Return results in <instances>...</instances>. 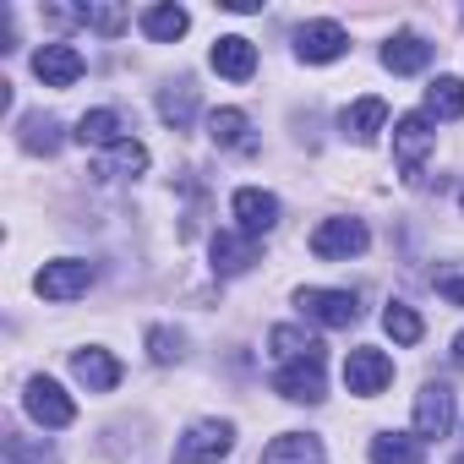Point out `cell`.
Segmentation results:
<instances>
[{
    "instance_id": "obj_24",
    "label": "cell",
    "mask_w": 464,
    "mask_h": 464,
    "mask_svg": "<svg viewBox=\"0 0 464 464\" xmlns=\"http://www.w3.org/2000/svg\"><path fill=\"white\" fill-rule=\"evenodd\" d=\"M382 334L393 339V344H420V334H426V323L404 306V301H393L388 312H382Z\"/></svg>"
},
{
    "instance_id": "obj_9",
    "label": "cell",
    "mask_w": 464,
    "mask_h": 464,
    "mask_svg": "<svg viewBox=\"0 0 464 464\" xmlns=\"http://www.w3.org/2000/svg\"><path fill=\"white\" fill-rule=\"evenodd\" d=\"M229 213H236V224H241V236H268V229L279 224V197L274 191H263V186H241L236 197H229Z\"/></svg>"
},
{
    "instance_id": "obj_16",
    "label": "cell",
    "mask_w": 464,
    "mask_h": 464,
    "mask_svg": "<svg viewBox=\"0 0 464 464\" xmlns=\"http://www.w3.org/2000/svg\"><path fill=\"white\" fill-rule=\"evenodd\" d=\"M426 61H431V44H426L420 34H410V28L382 44V66H388L393 77H415V72H426Z\"/></svg>"
},
{
    "instance_id": "obj_23",
    "label": "cell",
    "mask_w": 464,
    "mask_h": 464,
    "mask_svg": "<svg viewBox=\"0 0 464 464\" xmlns=\"http://www.w3.org/2000/svg\"><path fill=\"white\" fill-rule=\"evenodd\" d=\"M372 464H420V437L377 431V437H372Z\"/></svg>"
},
{
    "instance_id": "obj_35",
    "label": "cell",
    "mask_w": 464,
    "mask_h": 464,
    "mask_svg": "<svg viewBox=\"0 0 464 464\" xmlns=\"http://www.w3.org/2000/svg\"><path fill=\"white\" fill-rule=\"evenodd\" d=\"M453 464H464V459H453Z\"/></svg>"
},
{
    "instance_id": "obj_31",
    "label": "cell",
    "mask_w": 464,
    "mask_h": 464,
    "mask_svg": "<svg viewBox=\"0 0 464 464\" xmlns=\"http://www.w3.org/2000/svg\"><path fill=\"white\" fill-rule=\"evenodd\" d=\"M437 295L453 301V306H464V279H459V274H442V279H437Z\"/></svg>"
},
{
    "instance_id": "obj_5",
    "label": "cell",
    "mask_w": 464,
    "mask_h": 464,
    "mask_svg": "<svg viewBox=\"0 0 464 464\" xmlns=\"http://www.w3.org/2000/svg\"><path fill=\"white\" fill-rule=\"evenodd\" d=\"M431 142H437V131H431V121H426V115H399V126H393V159H399L404 180H415V175H420V164H426Z\"/></svg>"
},
{
    "instance_id": "obj_19",
    "label": "cell",
    "mask_w": 464,
    "mask_h": 464,
    "mask_svg": "<svg viewBox=\"0 0 464 464\" xmlns=\"http://www.w3.org/2000/svg\"><path fill=\"white\" fill-rule=\"evenodd\" d=\"M268 350L279 355V366H290V361H323V344H317L306 328H295V323H279V328L268 334Z\"/></svg>"
},
{
    "instance_id": "obj_10",
    "label": "cell",
    "mask_w": 464,
    "mask_h": 464,
    "mask_svg": "<svg viewBox=\"0 0 464 464\" xmlns=\"http://www.w3.org/2000/svg\"><path fill=\"white\" fill-rule=\"evenodd\" d=\"M252 263H263V241L241 236V229H218V236H213V274L218 279H236Z\"/></svg>"
},
{
    "instance_id": "obj_11",
    "label": "cell",
    "mask_w": 464,
    "mask_h": 464,
    "mask_svg": "<svg viewBox=\"0 0 464 464\" xmlns=\"http://www.w3.org/2000/svg\"><path fill=\"white\" fill-rule=\"evenodd\" d=\"M295 306H301L312 323H323V328H350V323L361 317V306H355L350 290H301Z\"/></svg>"
},
{
    "instance_id": "obj_29",
    "label": "cell",
    "mask_w": 464,
    "mask_h": 464,
    "mask_svg": "<svg viewBox=\"0 0 464 464\" xmlns=\"http://www.w3.org/2000/svg\"><path fill=\"white\" fill-rule=\"evenodd\" d=\"M148 355H153L159 366L180 361V334H175V328H148Z\"/></svg>"
},
{
    "instance_id": "obj_14",
    "label": "cell",
    "mask_w": 464,
    "mask_h": 464,
    "mask_svg": "<svg viewBox=\"0 0 464 464\" xmlns=\"http://www.w3.org/2000/svg\"><path fill=\"white\" fill-rule=\"evenodd\" d=\"M213 72L218 77H229V82H246L252 72H257V44L252 39H241V34H224L218 44H213Z\"/></svg>"
},
{
    "instance_id": "obj_34",
    "label": "cell",
    "mask_w": 464,
    "mask_h": 464,
    "mask_svg": "<svg viewBox=\"0 0 464 464\" xmlns=\"http://www.w3.org/2000/svg\"><path fill=\"white\" fill-rule=\"evenodd\" d=\"M459 202H464V186H459Z\"/></svg>"
},
{
    "instance_id": "obj_27",
    "label": "cell",
    "mask_w": 464,
    "mask_h": 464,
    "mask_svg": "<svg viewBox=\"0 0 464 464\" xmlns=\"http://www.w3.org/2000/svg\"><path fill=\"white\" fill-rule=\"evenodd\" d=\"M23 148H28V153H55V148H61V121L28 115V121H23Z\"/></svg>"
},
{
    "instance_id": "obj_13",
    "label": "cell",
    "mask_w": 464,
    "mask_h": 464,
    "mask_svg": "<svg viewBox=\"0 0 464 464\" xmlns=\"http://www.w3.org/2000/svg\"><path fill=\"white\" fill-rule=\"evenodd\" d=\"M274 393L295 399V404H317L323 399V361H290L274 372Z\"/></svg>"
},
{
    "instance_id": "obj_21",
    "label": "cell",
    "mask_w": 464,
    "mask_h": 464,
    "mask_svg": "<svg viewBox=\"0 0 464 464\" xmlns=\"http://www.w3.org/2000/svg\"><path fill=\"white\" fill-rule=\"evenodd\" d=\"M464 115V77H437L426 88V121H459Z\"/></svg>"
},
{
    "instance_id": "obj_1",
    "label": "cell",
    "mask_w": 464,
    "mask_h": 464,
    "mask_svg": "<svg viewBox=\"0 0 464 464\" xmlns=\"http://www.w3.org/2000/svg\"><path fill=\"white\" fill-rule=\"evenodd\" d=\"M366 246H372V236H366L361 218H323V224L312 229V257H323V263L361 257Z\"/></svg>"
},
{
    "instance_id": "obj_33",
    "label": "cell",
    "mask_w": 464,
    "mask_h": 464,
    "mask_svg": "<svg viewBox=\"0 0 464 464\" xmlns=\"http://www.w3.org/2000/svg\"><path fill=\"white\" fill-rule=\"evenodd\" d=\"M453 366H459V372H464V334H459V339H453Z\"/></svg>"
},
{
    "instance_id": "obj_2",
    "label": "cell",
    "mask_w": 464,
    "mask_h": 464,
    "mask_svg": "<svg viewBox=\"0 0 464 464\" xmlns=\"http://www.w3.org/2000/svg\"><path fill=\"white\" fill-rule=\"evenodd\" d=\"M229 448H236V426L229 420H197L175 442V464H218Z\"/></svg>"
},
{
    "instance_id": "obj_7",
    "label": "cell",
    "mask_w": 464,
    "mask_h": 464,
    "mask_svg": "<svg viewBox=\"0 0 464 464\" xmlns=\"http://www.w3.org/2000/svg\"><path fill=\"white\" fill-rule=\"evenodd\" d=\"M23 404H28V415H34L39 426H50V431H61V426H72V420H77L72 393H66L61 382H50V377H34V382H28V393H23Z\"/></svg>"
},
{
    "instance_id": "obj_4",
    "label": "cell",
    "mask_w": 464,
    "mask_h": 464,
    "mask_svg": "<svg viewBox=\"0 0 464 464\" xmlns=\"http://www.w3.org/2000/svg\"><path fill=\"white\" fill-rule=\"evenodd\" d=\"M344 50H350V34H344L334 17L301 23V34H295V55H301L306 66H328V61H339Z\"/></svg>"
},
{
    "instance_id": "obj_30",
    "label": "cell",
    "mask_w": 464,
    "mask_h": 464,
    "mask_svg": "<svg viewBox=\"0 0 464 464\" xmlns=\"http://www.w3.org/2000/svg\"><path fill=\"white\" fill-rule=\"evenodd\" d=\"M82 23L99 28V34H121L126 28V12L121 6H82Z\"/></svg>"
},
{
    "instance_id": "obj_25",
    "label": "cell",
    "mask_w": 464,
    "mask_h": 464,
    "mask_svg": "<svg viewBox=\"0 0 464 464\" xmlns=\"http://www.w3.org/2000/svg\"><path fill=\"white\" fill-rule=\"evenodd\" d=\"M208 137L218 148H246V115L241 110H213L208 115Z\"/></svg>"
},
{
    "instance_id": "obj_18",
    "label": "cell",
    "mask_w": 464,
    "mask_h": 464,
    "mask_svg": "<svg viewBox=\"0 0 464 464\" xmlns=\"http://www.w3.org/2000/svg\"><path fill=\"white\" fill-rule=\"evenodd\" d=\"M263 464H328V453L312 431H285L263 448Z\"/></svg>"
},
{
    "instance_id": "obj_22",
    "label": "cell",
    "mask_w": 464,
    "mask_h": 464,
    "mask_svg": "<svg viewBox=\"0 0 464 464\" xmlns=\"http://www.w3.org/2000/svg\"><path fill=\"white\" fill-rule=\"evenodd\" d=\"M137 23H142V34H148L153 44H175V39H180V34L191 28V17H186L180 6H148V12H142Z\"/></svg>"
},
{
    "instance_id": "obj_3",
    "label": "cell",
    "mask_w": 464,
    "mask_h": 464,
    "mask_svg": "<svg viewBox=\"0 0 464 464\" xmlns=\"http://www.w3.org/2000/svg\"><path fill=\"white\" fill-rule=\"evenodd\" d=\"M88 285H93V268H88L82 257H55V263H44L39 279H34V290H39L44 301H77V295H88Z\"/></svg>"
},
{
    "instance_id": "obj_15",
    "label": "cell",
    "mask_w": 464,
    "mask_h": 464,
    "mask_svg": "<svg viewBox=\"0 0 464 464\" xmlns=\"http://www.w3.org/2000/svg\"><path fill=\"white\" fill-rule=\"evenodd\" d=\"M126 131H131V126H126V115H121V110H88V115L77 121V131H72V137H77L82 148H121V142H131Z\"/></svg>"
},
{
    "instance_id": "obj_28",
    "label": "cell",
    "mask_w": 464,
    "mask_h": 464,
    "mask_svg": "<svg viewBox=\"0 0 464 464\" xmlns=\"http://www.w3.org/2000/svg\"><path fill=\"white\" fill-rule=\"evenodd\" d=\"M142 169H148V148L142 142H121V148H110L99 175H142Z\"/></svg>"
},
{
    "instance_id": "obj_32",
    "label": "cell",
    "mask_w": 464,
    "mask_h": 464,
    "mask_svg": "<svg viewBox=\"0 0 464 464\" xmlns=\"http://www.w3.org/2000/svg\"><path fill=\"white\" fill-rule=\"evenodd\" d=\"M224 12H241L246 17V12H263V0H224Z\"/></svg>"
},
{
    "instance_id": "obj_12",
    "label": "cell",
    "mask_w": 464,
    "mask_h": 464,
    "mask_svg": "<svg viewBox=\"0 0 464 464\" xmlns=\"http://www.w3.org/2000/svg\"><path fill=\"white\" fill-rule=\"evenodd\" d=\"M34 77H39L44 88H72V82L82 77V55H77V44H44V50L34 55Z\"/></svg>"
},
{
    "instance_id": "obj_8",
    "label": "cell",
    "mask_w": 464,
    "mask_h": 464,
    "mask_svg": "<svg viewBox=\"0 0 464 464\" xmlns=\"http://www.w3.org/2000/svg\"><path fill=\"white\" fill-rule=\"evenodd\" d=\"M453 431V388L448 382H426L415 393V437L420 442H437Z\"/></svg>"
},
{
    "instance_id": "obj_20",
    "label": "cell",
    "mask_w": 464,
    "mask_h": 464,
    "mask_svg": "<svg viewBox=\"0 0 464 464\" xmlns=\"http://www.w3.org/2000/svg\"><path fill=\"white\" fill-rule=\"evenodd\" d=\"M382 121H388V104H382V99H355V104H350V110L339 115L344 137H355V142H377Z\"/></svg>"
},
{
    "instance_id": "obj_17",
    "label": "cell",
    "mask_w": 464,
    "mask_h": 464,
    "mask_svg": "<svg viewBox=\"0 0 464 464\" xmlns=\"http://www.w3.org/2000/svg\"><path fill=\"white\" fill-rule=\"evenodd\" d=\"M72 372H77V382H82L88 393H110V388L121 382V361H115L110 350H77V355H72Z\"/></svg>"
},
{
    "instance_id": "obj_6",
    "label": "cell",
    "mask_w": 464,
    "mask_h": 464,
    "mask_svg": "<svg viewBox=\"0 0 464 464\" xmlns=\"http://www.w3.org/2000/svg\"><path fill=\"white\" fill-rule=\"evenodd\" d=\"M388 382H393V361H388L382 350H372V344L350 350V361H344V388H350V393H361V399H377Z\"/></svg>"
},
{
    "instance_id": "obj_26",
    "label": "cell",
    "mask_w": 464,
    "mask_h": 464,
    "mask_svg": "<svg viewBox=\"0 0 464 464\" xmlns=\"http://www.w3.org/2000/svg\"><path fill=\"white\" fill-rule=\"evenodd\" d=\"M191 110H197V88H191V82H175V88H164V93H159V115H164L175 131L191 121Z\"/></svg>"
}]
</instances>
